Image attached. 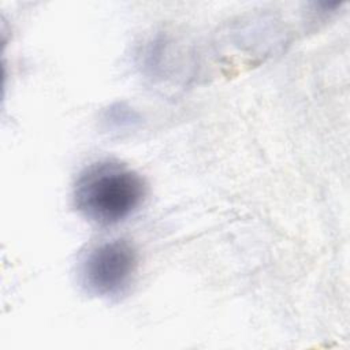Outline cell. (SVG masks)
<instances>
[{
  "instance_id": "1",
  "label": "cell",
  "mask_w": 350,
  "mask_h": 350,
  "mask_svg": "<svg viewBox=\"0 0 350 350\" xmlns=\"http://www.w3.org/2000/svg\"><path fill=\"white\" fill-rule=\"evenodd\" d=\"M146 197L144 178L118 160H100L85 167L72 189L77 211L100 226L116 224L131 216Z\"/></svg>"
},
{
  "instance_id": "2",
  "label": "cell",
  "mask_w": 350,
  "mask_h": 350,
  "mask_svg": "<svg viewBox=\"0 0 350 350\" xmlns=\"http://www.w3.org/2000/svg\"><path fill=\"white\" fill-rule=\"evenodd\" d=\"M138 268V256L124 239L104 241L88 250L79 265L85 290L96 297L113 298L126 293Z\"/></svg>"
}]
</instances>
